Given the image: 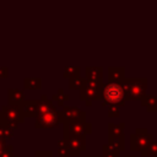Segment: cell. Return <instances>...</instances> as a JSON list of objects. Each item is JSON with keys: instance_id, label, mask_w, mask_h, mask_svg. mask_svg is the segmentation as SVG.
Listing matches in <instances>:
<instances>
[{"instance_id": "cell-1", "label": "cell", "mask_w": 157, "mask_h": 157, "mask_svg": "<svg viewBox=\"0 0 157 157\" xmlns=\"http://www.w3.org/2000/svg\"><path fill=\"white\" fill-rule=\"evenodd\" d=\"M124 91L126 101H137L142 99L147 90V78L146 77H125L120 83Z\"/></svg>"}, {"instance_id": "cell-2", "label": "cell", "mask_w": 157, "mask_h": 157, "mask_svg": "<svg viewBox=\"0 0 157 157\" xmlns=\"http://www.w3.org/2000/svg\"><path fill=\"white\" fill-rule=\"evenodd\" d=\"M102 105H118L123 107L126 102L124 91L120 83L103 82L102 86Z\"/></svg>"}, {"instance_id": "cell-3", "label": "cell", "mask_w": 157, "mask_h": 157, "mask_svg": "<svg viewBox=\"0 0 157 157\" xmlns=\"http://www.w3.org/2000/svg\"><path fill=\"white\" fill-rule=\"evenodd\" d=\"M102 86L103 81H87L85 86L80 90V99L85 102L86 105H91L93 101L102 99Z\"/></svg>"}, {"instance_id": "cell-4", "label": "cell", "mask_w": 157, "mask_h": 157, "mask_svg": "<svg viewBox=\"0 0 157 157\" xmlns=\"http://www.w3.org/2000/svg\"><path fill=\"white\" fill-rule=\"evenodd\" d=\"M153 141V135L148 132L146 128H137L134 134L130 135V150L142 151Z\"/></svg>"}, {"instance_id": "cell-5", "label": "cell", "mask_w": 157, "mask_h": 157, "mask_svg": "<svg viewBox=\"0 0 157 157\" xmlns=\"http://www.w3.org/2000/svg\"><path fill=\"white\" fill-rule=\"evenodd\" d=\"M60 123V112L58 109H53L50 112L34 117V126L37 129H52Z\"/></svg>"}, {"instance_id": "cell-6", "label": "cell", "mask_w": 157, "mask_h": 157, "mask_svg": "<svg viewBox=\"0 0 157 157\" xmlns=\"http://www.w3.org/2000/svg\"><path fill=\"white\" fill-rule=\"evenodd\" d=\"M60 112V120L63 124L66 123H85L86 112L81 110L77 105H64Z\"/></svg>"}, {"instance_id": "cell-7", "label": "cell", "mask_w": 157, "mask_h": 157, "mask_svg": "<svg viewBox=\"0 0 157 157\" xmlns=\"http://www.w3.org/2000/svg\"><path fill=\"white\" fill-rule=\"evenodd\" d=\"M63 139L67 136H86L92 132V124L91 123H66L63 124Z\"/></svg>"}, {"instance_id": "cell-8", "label": "cell", "mask_w": 157, "mask_h": 157, "mask_svg": "<svg viewBox=\"0 0 157 157\" xmlns=\"http://www.w3.org/2000/svg\"><path fill=\"white\" fill-rule=\"evenodd\" d=\"M64 140L71 156L78 157L86 150V136H67Z\"/></svg>"}, {"instance_id": "cell-9", "label": "cell", "mask_w": 157, "mask_h": 157, "mask_svg": "<svg viewBox=\"0 0 157 157\" xmlns=\"http://www.w3.org/2000/svg\"><path fill=\"white\" fill-rule=\"evenodd\" d=\"M0 112L4 114V117L9 121H15L17 124H22L25 121V118L21 115V113L18 110V107L6 104V105H2L1 107V110Z\"/></svg>"}, {"instance_id": "cell-10", "label": "cell", "mask_w": 157, "mask_h": 157, "mask_svg": "<svg viewBox=\"0 0 157 157\" xmlns=\"http://www.w3.org/2000/svg\"><path fill=\"white\" fill-rule=\"evenodd\" d=\"M53 109H56V107L54 105L53 101L50 98H48L47 94L43 93V94H40V99H36V115L50 112Z\"/></svg>"}, {"instance_id": "cell-11", "label": "cell", "mask_w": 157, "mask_h": 157, "mask_svg": "<svg viewBox=\"0 0 157 157\" xmlns=\"http://www.w3.org/2000/svg\"><path fill=\"white\" fill-rule=\"evenodd\" d=\"M26 101V94L23 90L20 88H9L7 90V104L18 107L22 102Z\"/></svg>"}, {"instance_id": "cell-12", "label": "cell", "mask_w": 157, "mask_h": 157, "mask_svg": "<svg viewBox=\"0 0 157 157\" xmlns=\"http://www.w3.org/2000/svg\"><path fill=\"white\" fill-rule=\"evenodd\" d=\"M125 78L124 66H109L108 67V81L114 83H121Z\"/></svg>"}, {"instance_id": "cell-13", "label": "cell", "mask_w": 157, "mask_h": 157, "mask_svg": "<svg viewBox=\"0 0 157 157\" xmlns=\"http://www.w3.org/2000/svg\"><path fill=\"white\" fill-rule=\"evenodd\" d=\"M85 78L87 81H103V67L101 66L85 67Z\"/></svg>"}, {"instance_id": "cell-14", "label": "cell", "mask_w": 157, "mask_h": 157, "mask_svg": "<svg viewBox=\"0 0 157 157\" xmlns=\"http://www.w3.org/2000/svg\"><path fill=\"white\" fill-rule=\"evenodd\" d=\"M18 110L23 118L36 115V99H26L18 105Z\"/></svg>"}, {"instance_id": "cell-15", "label": "cell", "mask_w": 157, "mask_h": 157, "mask_svg": "<svg viewBox=\"0 0 157 157\" xmlns=\"http://www.w3.org/2000/svg\"><path fill=\"white\" fill-rule=\"evenodd\" d=\"M141 104L148 112H157V94H145L141 99Z\"/></svg>"}, {"instance_id": "cell-16", "label": "cell", "mask_w": 157, "mask_h": 157, "mask_svg": "<svg viewBox=\"0 0 157 157\" xmlns=\"http://www.w3.org/2000/svg\"><path fill=\"white\" fill-rule=\"evenodd\" d=\"M124 128H125V123H109L108 124V136L112 137H119V136H124Z\"/></svg>"}, {"instance_id": "cell-17", "label": "cell", "mask_w": 157, "mask_h": 157, "mask_svg": "<svg viewBox=\"0 0 157 157\" xmlns=\"http://www.w3.org/2000/svg\"><path fill=\"white\" fill-rule=\"evenodd\" d=\"M108 145L118 152L124 151L125 150V137L124 136H119V137L108 136Z\"/></svg>"}, {"instance_id": "cell-18", "label": "cell", "mask_w": 157, "mask_h": 157, "mask_svg": "<svg viewBox=\"0 0 157 157\" xmlns=\"http://www.w3.org/2000/svg\"><path fill=\"white\" fill-rule=\"evenodd\" d=\"M23 86L28 90H39L42 87L40 77H26L23 78Z\"/></svg>"}, {"instance_id": "cell-19", "label": "cell", "mask_w": 157, "mask_h": 157, "mask_svg": "<svg viewBox=\"0 0 157 157\" xmlns=\"http://www.w3.org/2000/svg\"><path fill=\"white\" fill-rule=\"evenodd\" d=\"M50 99H52V101H56V103H58L59 107H64V102H66V101L70 99V94H69V93H65L61 88H59V90L56 91V93H54V94L52 96Z\"/></svg>"}, {"instance_id": "cell-20", "label": "cell", "mask_w": 157, "mask_h": 157, "mask_svg": "<svg viewBox=\"0 0 157 157\" xmlns=\"http://www.w3.org/2000/svg\"><path fill=\"white\" fill-rule=\"evenodd\" d=\"M85 83H86V78H83L81 76L69 78V88L70 90H81L85 86Z\"/></svg>"}, {"instance_id": "cell-21", "label": "cell", "mask_w": 157, "mask_h": 157, "mask_svg": "<svg viewBox=\"0 0 157 157\" xmlns=\"http://www.w3.org/2000/svg\"><path fill=\"white\" fill-rule=\"evenodd\" d=\"M80 74H81V67H78V66H66L63 71V77L71 78V77L80 76Z\"/></svg>"}, {"instance_id": "cell-22", "label": "cell", "mask_w": 157, "mask_h": 157, "mask_svg": "<svg viewBox=\"0 0 157 157\" xmlns=\"http://www.w3.org/2000/svg\"><path fill=\"white\" fill-rule=\"evenodd\" d=\"M141 155L144 157H155L157 156V140H153L146 148L141 151Z\"/></svg>"}, {"instance_id": "cell-23", "label": "cell", "mask_w": 157, "mask_h": 157, "mask_svg": "<svg viewBox=\"0 0 157 157\" xmlns=\"http://www.w3.org/2000/svg\"><path fill=\"white\" fill-rule=\"evenodd\" d=\"M102 152H103L102 157H120V152H118L114 148H112L108 144H104L102 146Z\"/></svg>"}, {"instance_id": "cell-24", "label": "cell", "mask_w": 157, "mask_h": 157, "mask_svg": "<svg viewBox=\"0 0 157 157\" xmlns=\"http://www.w3.org/2000/svg\"><path fill=\"white\" fill-rule=\"evenodd\" d=\"M108 115L110 118H117L120 115V109L118 105H108Z\"/></svg>"}, {"instance_id": "cell-25", "label": "cell", "mask_w": 157, "mask_h": 157, "mask_svg": "<svg viewBox=\"0 0 157 157\" xmlns=\"http://www.w3.org/2000/svg\"><path fill=\"white\" fill-rule=\"evenodd\" d=\"M0 157H18V156L13 155V146L12 145H6V147L2 151V153L0 155Z\"/></svg>"}, {"instance_id": "cell-26", "label": "cell", "mask_w": 157, "mask_h": 157, "mask_svg": "<svg viewBox=\"0 0 157 157\" xmlns=\"http://www.w3.org/2000/svg\"><path fill=\"white\" fill-rule=\"evenodd\" d=\"M34 157H53V151H50V150H36Z\"/></svg>"}, {"instance_id": "cell-27", "label": "cell", "mask_w": 157, "mask_h": 157, "mask_svg": "<svg viewBox=\"0 0 157 157\" xmlns=\"http://www.w3.org/2000/svg\"><path fill=\"white\" fill-rule=\"evenodd\" d=\"M2 128H6V129H9V130L13 131V130H16V129L18 128V124H17V123H15V121L5 120V123L2 124Z\"/></svg>"}, {"instance_id": "cell-28", "label": "cell", "mask_w": 157, "mask_h": 157, "mask_svg": "<svg viewBox=\"0 0 157 157\" xmlns=\"http://www.w3.org/2000/svg\"><path fill=\"white\" fill-rule=\"evenodd\" d=\"M56 153H58V157H71L69 150L65 148V147H58Z\"/></svg>"}, {"instance_id": "cell-29", "label": "cell", "mask_w": 157, "mask_h": 157, "mask_svg": "<svg viewBox=\"0 0 157 157\" xmlns=\"http://www.w3.org/2000/svg\"><path fill=\"white\" fill-rule=\"evenodd\" d=\"M9 76V69L6 66H0V78H6Z\"/></svg>"}, {"instance_id": "cell-30", "label": "cell", "mask_w": 157, "mask_h": 157, "mask_svg": "<svg viewBox=\"0 0 157 157\" xmlns=\"http://www.w3.org/2000/svg\"><path fill=\"white\" fill-rule=\"evenodd\" d=\"M6 140L4 139V137H0V155L2 153V151L5 150V147H6Z\"/></svg>"}, {"instance_id": "cell-31", "label": "cell", "mask_w": 157, "mask_h": 157, "mask_svg": "<svg viewBox=\"0 0 157 157\" xmlns=\"http://www.w3.org/2000/svg\"><path fill=\"white\" fill-rule=\"evenodd\" d=\"M86 157H93V156H86ZM94 157H102V156H94Z\"/></svg>"}, {"instance_id": "cell-32", "label": "cell", "mask_w": 157, "mask_h": 157, "mask_svg": "<svg viewBox=\"0 0 157 157\" xmlns=\"http://www.w3.org/2000/svg\"><path fill=\"white\" fill-rule=\"evenodd\" d=\"M125 157H135V156H125Z\"/></svg>"}, {"instance_id": "cell-33", "label": "cell", "mask_w": 157, "mask_h": 157, "mask_svg": "<svg viewBox=\"0 0 157 157\" xmlns=\"http://www.w3.org/2000/svg\"><path fill=\"white\" fill-rule=\"evenodd\" d=\"M155 157H157V156H155Z\"/></svg>"}]
</instances>
